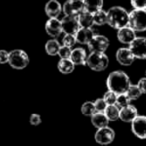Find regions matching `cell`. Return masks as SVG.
I'll return each instance as SVG.
<instances>
[{"mask_svg": "<svg viewBox=\"0 0 146 146\" xmlns=\"http://www.w3.org/2000/svg\"><path fill=\"white\" fill-rule=\"evenodd\" d=\"M108 90L115 92L116 94L126 93L128 88L131 85L129 76L122 70H116L108 75L106 80Z\"/></svg>", "mask_w": 146, "mask_h": 146, "instance_id": "6da1fadb", "label": "cell"}, {"mask_svg": "<svg viewBox=\"0 0 146 146\" xmlns=\"http://www.w3.org/2000/svg\"><path fill=\"white\" fill-rule=\"evenodd\" d=\"M129 13L121 6H113L107 11V24L114 29H121L128 26Z\"/></svg>", "mask_w": 146, "mask_h": 146, "instance_id": "7a4b0ae2", "label": "cell"}, {"mask_svg": "<svg viewBox=\"0 0 146 146\" xmlns=\"http://www.w3.org/2000/svg\"><path fill=\"white\" fill-rule=\"evenodd\" d=\"M86 64L94 71H103L108 67L109 59L104 52H91L87 56Z\"/></svg>", "mask_w": 146, "mask_h": 146, "instance_id": "3957f363", "label": "cell"}, {"mask_svg": "<svg viewBox=\"0 0 146 146\" xmlns=\"http://www.w3.org/2000/svg\"><path fill=\"white\" fill-rule=\"evenodd\" d=\"M128 26L135 31L146 30V10L145 9H133L129 13V23Z\"/></svg>", "mask_w": 146, "mask_h": 146, "instance_id": "277c9868", "label": "cell"}, {"mask_svg": "<svg viewBox=\"0 0 146 146\" xmlns=\"http://www.w3.org/2000/svg\"><path fill=\"white\" fill-rule=\"evenodd\" d=\"M8 63L12 68L20 70L28 65L29 57L25 51L20 50V49H15V50L9 52Z\"/></svg>", "mask_w": 146, "mask_h": 146, "instance_id": "5b68a950", "label": "cell"}, {"mask_svg": "<svg viewBox=\"0 0 146 146\" xmlns=\"http://www.w3.org/2000/svg\"><path fill=\"white\" fill-rule=\"evenodd\" d=\"M84 9L83 0H67L63 4L62 11L66 16H77Z\"/></svg>", "mask_w": 146, "mask_h": 146, "instance_id": "8992f818", "label": "cell"}, {"mask_svg": "<svg viewBox=\"0 0 146 146\" xmlns=\"http://www.w3.org/2000/svg\"><path fill=\"white\" fill-rule=\"evenodd\" d=\"M129 49L137 59H146V37H136L129 44Z\"/></svg>", "mask_w": 146, "mask_h": 146, "instance_id": "52a82bcc", "label": "cell"}, {"mask_svg": "<svg viewBox=\"0 0 146 146\" xmlns=\"http://www.w3.org/2000/svg\"><path fill=\"white\" fill-rule=\"evenodd\" d=\"M94 138H95V141L100 145H108L113 142L115 138V132L112 128L106 126L103 128H99L95 132Z\"/></svg>", "mask_w": 146, "mask_h": 146, "instance_id": "ba28073f", "label": "cell"}, {"mask_svg": "<svg viewBox=\"0 0 146 146\" xmlns=\"http://www.w3.org/2000/svg\"><path fill=\"white\" fill-rule=\"evenodd\" d=\"M87 46L91 52H105L109 46V39L104 35H95Z\"/></svg>", "mask_w": 146, "mask_h": 146, "instance_id": "9c48e42d", "label": "cell"}, {"mask_svg": "<svg viewBox=\"0 0 146 146\" xmlns=\"http://www.w3.org/2000/svg\"><path fill=\"white\" fill-rule=\"evenodd\" d=\"M131 130L139 139H146V116L138 115L131 122Z\"/></svg>", "mask_w": 146, "mask_h": 146, "instance_id": "30bf717a", "label": "cell"}, {"mask_svg": "<svg viewBox=\"0 0 146 146\" xmlns=\"http://www.w3.org/2000/svg\"><path fill=\"white\" fill-rule=\"evenodd\" d=\"M62 29L65 34H76L80 29V24L77 16H66L61 20Z\"/></svg>", "mask_w": 146, "mask_h": 146, "instance_id": "8fae6325", "label": "cell"}, {"mask_svg": "<svg viewBox=\"0 0 146 146\" xmlns=\"http://www.w3.org/2000/svg\"><path fill=\"white\" fill-rule=\"evenodd\" d=\"M116 60L119 64L123 65V66H129L135 60L133 53L131 52V50L128 48H119L116 52Z\"/></svg>", "mask_w": 146, "mask_h": 146, "instance_id": "7c38bea8", "label": "cell"}, {"mask_svg": "<svg viewBox=\"0 0 146 146\" xmlns=\"http://www.w3.org/2000/svg\"><path fill=\"white\" fill-rule=\"evenodd\" d=\"M45 30L51 37H58L63 32L62 23L58 18H50L45 23Z\"/></svg>", "mask_w": 146, "mask_h": 146, "instance_id": "4fadbf2b", "label": "cell"}, {"mask_svg": "<svg viewBox=\"0 0 146 146\" xmlns=\"http://www.w3.org/2000/svg\"><path fill=\"white\" fill-rule=\"evenodd\" d=\"M136 31L130 26H125L121 29H118L117 38L123 44H130L136 38Z\"/></svg>", "mask_w": 146, "mask_h": 146, "instance_id": "5bb4252c", "label": "cell"}, {"mask_svg": "<svg viewBox=\"0 0 146 146\" xmlns=\"http://www.w3.org/2000/svg\"><path fill=\"white\" fill-rule=\"evenodd\" d=\"M62 12V6L57 0H49L45 5V13L50 18H57Z\"/></svg>", "mask_w": 146, "mask_h": 146, "instance_id": "9a60e30c", "label": "cell"}, {"mask_svg": "<svg viewBox=\"0 0 146 146\" xmlns=\"http://www.w3.org/2000/svg\"><path fill=\"white\" fill-rule=\"evenodd\" d=\"M94 36L95 33L92 28H84V27H80V29L75 34L76 41L80 44H88Z\"/></svg>", "mask_w": 146, "mask_h": 146, "instance_id": "2e32d148", "label": "cell"}, {"mask_svg": "<svg viewBox=\"0 0 146 146\" xmlns=\"http://www.w3.org/2000/svg\"><path fill=\"white\" fill-rule=\"evenodd\" d=\"M138 116V112L135 106L133 105H128L126 107L120 109L119 118L123 122H127V123H131L134 119Z\"/></svg>", "mask_w": 146, "mask_h": 146, "instance_id": "e0dca14e", "label": "cell"}, {"mask_svg": "<svg viewBox=\"0 0 146 146\" xmlns=\"http://www.w3.org/2000/svg\"><path fill=\"white\" fill-rule=\"evenodd\" d=\"M69 59L75 65H85L86 61H87V54H86L85 49L83 48L73 49Z\"/></svg>", "mask_w": 146, "mask_h": 146, "instance_id": "ac0fdd59", "label": "cell"}, {"mask_svg": "<svg viewBox=\"0 0 146 146\" xmlns=\"http://www.w3.org/2000/svg\"><path fill=\"white\" fill-rule=\"evenodd\" d=\"M91 123L94 127L99 129V128H103V127L108 126L109 120L106 117L104 112H96L95 114H93V115L91 116Z\"/></svg>", "mask_w": 146, "mask_h": 146, "instance_id": "d6986e66", "label": "cell"}, {"mask_svg": "<svg viewBox=\"0 0 146 146\" xmlns=\"http://www.w3.org/2000/svg\"><path fill=\"white\" fill-rule=\"evenodd\" d=\"M78 21H79L80 27L84 28H91L94 25L93 22V13H90L88 11L84 10L78 15Z\"/></svg>", "mask_w": 146, "mask_h": 146, "instance_id": "ffe728a7", "label": "cell"}, {"mask_svg": "<svg viewBox=\"0 0 146 146\" xmlns=\"http://www.w3.org/2000/svg\"><path fill=\"white\" fill-rule=\"evenodd\" d=\"M84 9L90 13H95L103 7V0H83Z\"/></svg>", "mask_w": 146, "mask_h": 146, "instance_id": "44dd1931", "label": "cell"}, {"mask_svg": "<svg viewBox=\"0 0 146 146\" xmlns=\"http://www.w3.org/2000/svg\"><path fill=\"white\" fill-rule=\"evenodd\" d=\"M58 70L60 71L62 74H70L73 72L74 68H75V64L70 60V59H60L58 62Z\"/></svg>", "mask_w": 146, "mask_h": 146, "instance_id": "7402d4cb", "label": "cell"}, {"mask_svg": "<svg viewBox=\"0 0 146 146\" xmlns=\"http://www.w3.org/2000/svg\"><path fill=\"white\" fill-rule=\"evenodd\" d=\"M60 47L61 45L59 44V42L56 39H51V40L47 41L45 44V51L50 56H55V55H58Z\"/></svg>", "mask_w": 146, "mask_h": 146, "instance_id": "603a6c76", "label": "cell"}, {"mask_svg": "<svg viewBox=\"0 0 146 146\" xmlns=\"http://www.w3.org/2000/svg\"><path fill=\"white\" fill-rule=\"evenodd\" d=\"M104 114L109 121H116L117 119H119L120 109L116 105H108L104 111Z\"/></svg>", "mask_w": 146, "mask_h": 146, "instance_id": "cb8c5ba5", "label": "cell"}, {"mask_svg": "<svg viewBox=\"0 0 146 146\" xmlns=\"http://www.w3.org/2000/svg\"><path fill=\"white\" fill-rule=\"evenodd\" d=\"M93 22L98 26L106 24L107 23V12H105L103 9H100L95 13H93Z\"/></svg>", "mask_w": 146, "mask_h": 146, "instance_id": "d4e9b609", "label": "cell"}, {"mask_svg": "<svg viewBox=\"0 0 146 146\" xmlns=\"http://www.w3.org/2000/svg\"><path fill=\"white\" fill-rule=\"evenodd\" d=\"M81 112L85 116H92L93 114H95L96 109H95V106H94V102L92 101L84 102L81 106Z\"/></svg>", "mask_w": 146, "mask_h": 146, "instance_id": "484cf974", "label": "cell"}, {"mask_svg": "<svg viewBox=\"0 0 146 146\" xmlns=\"http://www.w3.org/2000/svg\"><path fill=\"white\" fill-rule=\"evenodd\" d=\"M130 98L127 96L126 93H122V94H118L117 95V99H116V103L115 105L117 106L119 109L126 107V106L130 105Z\"/></svg>", "mask_w": 146, "mask_h": 146, "instance_id": "4316f807", "label": "cell"}, {"mask_svg": "<svg viewBox=\"0 0 146 146\" xmlns=\"http://www.w3.org/2000/svg\"><path fill=\"white\" fill-rule=\"evenodd\" d=\"M127 96L130 98V100H136L141 96L142 92L140 91L139 87L137 85H130V87L128 88V90L126 91Z\"/></svg>", "mask_w": 146, "mask_h": 146, "instance_id": "83f0119b", "label": "cell"}, {"mask_svg": "<svg viewBox=\"0 0 146 146\" xmlns=\"http://www.w3.org/2000/svg\"><path fill=\"white\" fill-rule=\"evenodd\" d=\"M117 95L115 92L111 91V90H108L107 92L104 93L103 99L106 102L107 105H115L116 103V99H117Z\"/></svg>", "mask_w": 146, "mask_h": 146, "instance_id": "f1b7e54d", "label": "cell"}, {"mask_svg": "<svg viewBox=\"0 0 146 146\" xmlns=\"http://www.w3.org/2000/svg\"><path fill=\"white\" fill-rule=\"evenodd\" d=\"M62 42H63L62 45H65V46H68V47L74 46L75 43L77 42L76 41L75 34H65L62 39Z\"/></svg>", "mask_w": 146, "mask_h": 146, "instance_id": "f546056e", "label": "cell"}, {"mask_svg": "<svg viewBox=\"0 0 146 146\" xmlns=\"http://www.w3.org/2000/svg\"><path fill=\"white\" fill-rule=\"evenodd\" d=\"M71 52H72L71 47L65 46V45H61L60 49H59L58 55L60 56V59H68V58H70Z\"/></svg>", "mask_w": 146, "mask_h": 146, "instance_id": "4dcf8cb0", "label": "cell"}, {"mask_svg": "<svg viewBox=\"0 0 146 146\" xmlns=\"http://www.w3.org/2000/svg\"><path fill=\"white\" fill-rule=\"evenodd\" d=\"M94 106H95L96 112H104L108 105L104 101L103 98H98L94 101Z\"/></svg>", "mask_w": 146, "mask_h": 146, "instance_id": "1f68e13d", "label": "cell"}, {"mask_svg": "<svg viewBox=\"0 0 146 146\" xmlns=\"http://www.w3.org/2000/svg\"><path fill=\"white\" fill-rule=\"evenodd\" d=\"M130 3L134 9L146 8V0H130Z\"/></svg>", "mask_w": 146, "mask_h": 146, "instance_id": "d6a6232c", "label": "cell"}, {"mask_svg": "<svg viewBox=\"0 0 146 146\" xmlns=\"http://www.w3.org/2000/svg\"><path fill=\"white\" fill-rule=\"evenodd\" d=\"M9 60V52L6 50H0V64L8 63Z\"/></svg>", "mask_w": 146, "mask_h": 146, "instance_id": "836d02e7", "label": "cell"}, {"mask_svg": "<svg viewBox=\"0 0 146 146\" xmlns=\"http://www.w3.org/2000/svg\"><path fill=\"white\" fill-rule=\"evenodd\" d=\"M40 123H41V116L39 115V114L34 113L30 116V124L36 126V125H39Z\"/></svg>", "mask_w": 146, "mask_h": 146, "instance_id": "e575fe53", "label": "cell"}, {"mask_svg": "<svg viewBox=\"0 0 146 146\" xmlns=\"http://www.w3.org/2000/svg\"><path fill=\"white\" fill-rule=\"evenodd\" d=\"M137 86L139 87L142 94H146V77H143L138 81Z\"/></svg>", "mask_w": 146, "mask_h": 146, "instance_id": "d590c367", "label": "cell"}, {"mask_svg": "<svg viewBox=\"0 0 146 146\" xmlns=\"http://www.w3.org/2000/svg\"><path fill=\"white\" fill-rule=\"evenodd\" d=\"M145 10H146V8H145Z\"/></svg>", "mask_w": 146, "mask_h": 146, "instance_id": "8d00e7d4", "label": "cell"}]
</instances>
